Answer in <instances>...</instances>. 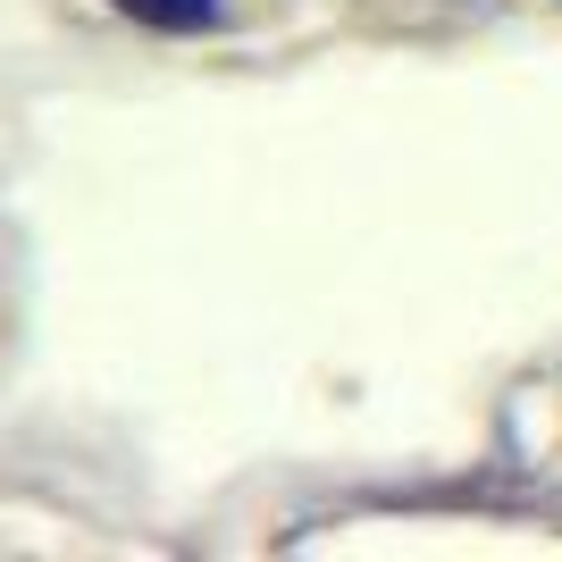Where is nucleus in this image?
I'll return each instance as SVG.
<instances>
[{
    "label": "nucleus",
    "instance_id": "nucleus-1",
    "mask_svg": "<svg viewBox=\"0 0 562 562\" xmlns=\"http://www.w3.org/2000/svg\"><path fill=\"white\" fill-rule=\"evenodd\" d=\"M126 18L160 25V34H202V25H218V0H117Z\"/></svg>",
    "mask_w": 562,
    "mask_h": 562
}]
</instances>
